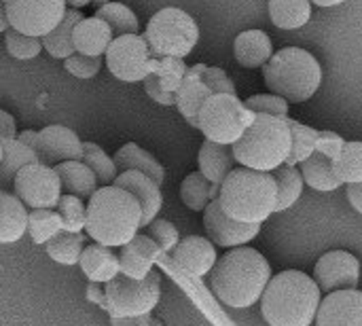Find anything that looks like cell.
I'll return each instance as SVG.
<instances>
[{"mask_svg": "<svg viewBox=\"0 0 362 326\" xmlns=\"http://www.w3.org/2000/svg\"><path fill=\"white\" fill-rule=\"evenodd\" d=\"M316 326H362V293L356 289L329 293L320 301Z\"/></svg>", "mask_w": 362, "mask_h": 326, "instance_id": "cell-17", "label": "cell"}, {"mask_svg": "<svg viewBox=\"0 0 362 326\" xmlns=\"http://www.w3.org/2000/svg\"><path fill=\"white\" fill-rule=\"evenodd\" d=\"M170 255H172V263L189 278L208 276L218 261L214 244L202 235H189L180 240Z\"/></svg>", "mask_w": 362, "mask_h": 326, "instance_id": "cell-16", "label": "cell"}, {"mask_svg": "<svg viewBox=\"0 0 362 326\" xmlns=\"http://www.w3.org/2000/svg\"><path fill=\"white\" fill-rule=\"evenodd\" d=\"M93 0H66V4H70L72 8H83L87 4H91Z\"/></svg>", "mask_w": 362, "mask_h": 326, "instance_id": "cell-54", "label": "cell"}, {"mask_svg": "<svg viewBox=\"0 0 362 326\" xmlns=\"http://www.w3.org/2000/svg\"><path fill=\"white\" fill-rule=\"evenodd\" d=\"M299 172L303 176V182H308L316 191L329 193V191H337L341 187V180L337 178V174L333 170V161L316 151L301 163Z\"/></svg>", "mask_w": 362, "mask_h": 326, "instance_id": "cell-29", "label": "cell"}, {"mask_svg": "<svg viewBox=\"0 0 362 326\" xmlns=\"http://www.w3.org/2000/svg\"><path fill=\"white\" fill-rule=\"evenodd\" d=\"M112 185L129 191L138 199V204L142 208V227L151 225L157 219L161 204H163V195H161V187L153 178H148L140 172L127 170V172L117 174Z\"/></svg>", "mask_w": 362, "mask_h": 326, "instance_id": "cell-19", "label": "cell"}, {"mask_svg": "<svg viewBox=\"0 0 362 326\" xmlns=\"http://www.w3.org/2000/svg\"><path fill=\"white\" fill-rule=\"evenodd\" d=\"M187 70L189 68H187V64L180 57H157V68H155L153 74L157 76L159 85L165 91L176 95V91L182 85V78H185Z\"/></svg>", "mask_w": 362, "mask_h": 326, "instance_id": "cell-41", "label": "cell"}, {"mask_svg": "<svg viewBox=\"0 0 362 326\" xmlns=\"http://www.w3.org/2000/svg\"><path fill=\"white\" fill-rule=\"evenodd\" d=\"M202 76H204V81H206V85L210 87L212 93H235V85H233V81L227 76V72L223 68L204 66Z\"/></svg>", "mask_w": 362, "mask_h": 326, "instance_id": "cell-46", "label": "cell"}, {"mask_svg": "<svg viewBox=\"0 0 362 326\" xmlns=\"http://www.w3.org/2000/svg\"><path fill=\"white\" fill-rule=\"evenodd\" d=\"M159 255L161 248L153 242V238L138 233L119 250V274L132 280H144L153 272V265L157 263Z\"/></svg>", "mask_w": 362, "mask_h": 326, "instance_id": "cell-18", "label": "cell"}, {"mask_svg": "<svg viewBox=\"0 0 362 326\" xmlns=\"http://www.w3.org/2000/svg\"><path fill=\"white\" fill-rule=\"evenodd\" d=\"M47 255L59 265H78L83 252V233H68L62 231L45 244Z\"/></svg>", "mask_w": 362, "mask_h": 326, "instance_id": "cell-35", "label": "cell"}, {"mask_svg": "<svg viewBox=\"0 0 362 326\" xmlns=\"http://www.w3.org/2000/svg\"><path fill=\"white\" fill-rule=\"evenodd\" d=\"M223 212L246 225H263L278 202V185L272 172H257L250 168H233L218 191Z\"/></svg>", "mask_w": 362, "mask_h": 326, "instance_id": "cell-4", "label": "cell"}, {"mask_svg": "<svg viewBox=\"0 0 362 326\" xmlns=\"http://www.w3.org/2000/svg\"><path fill=\"white\" fill-rule=\"evenodd\" d=\"M142 229V208L138 199L117 187L104 185L87 199V235L102 246L121 248Z\"/></svg>", "mask_w": 362, "mask_h": 326, "instance_id": "cell-2", "label": "cell"}, {"mask_svg": "<svg viewBox=\"0 0 362 326\" xmlns=\"http://www.w3.org/2000/svg\"><path fill=\"white\" fill-rule=\"evenodd\" d=\"M288 127H291V138H293V146H291V155L286 159V165H295L303 163L310 155H314L316 151V138H318V129L303 125L291 117H286Z\"/></svg>", "mask_w": 362, "mask_h": 326, "instance_id": "cell-36", "label": "cell"}, {"mask_svg": "<svg viewBox=\"0 0 362 326\" xmlns=\"http://www.w3.org/2000/svg\"><path fill=\"white\" fill-rule=\"evenodd\" d=\"M274 178L278 185V202H276V212H284L291 206L297 204V199L303 193V176L295 165H280L274 170Z\"/></svg>", "mask_w": 362, "mask_h": 326, "instance_id": "cell-33", "label": "cell"}, {"mask_svg": "<svg viewBox=\"0 0 362 326\" xmlns=\"http://www.w3.org/2000/svg\"><path fill=\"white\" fill-rule=\"evenodd\" d=\"M64 231L62 219L53 210H32L28 214V233L34 244H47L51 238Z\"/></svg>", "mask_w": 362, "mask_h": 326, "instance_id": "cell-38", "label": "cell"}, {"mask_svg": "<svg viewBox=\"0 0 362 326\" xmlns=\"http://www.w3.org/2000/svg\"><path fill=\"white\" fill-rule=\"evenodd\" d=\"M55 172L62 182L64 195H74L81 199H89L98 191L95 174L83 161H62L55 165Z\"/></svg>", "mask_w": 362, "mask_h": 326, "instance_id": "cell-27", "label": "cell"}, {"mask_svg": "<svg viewBox=\"0 0 362 326\" xmlns=\"http://www.w3.org/2000/svg\"><path fill=\"white\" fill-rule=\"evenodd\" d=\"M28 214L17 195L0 189V244H15L28 233Z\"/></svg>", "mask_w": 362, "mask_h": 326, "instance_id": "cell-25", "label": "cell"}, {"mask_svg": "<svg viewBox=\"0 0 362 326\" xmlns=\"http://www.w3.org/2000/svg\"><path fill=\"white\" fill-rule=\"evenodd\" d=\"M36 155H38V161L45 165H51V163L57 165L62 161H81L83 142L66 125H47L38 132Z\"/></svg>", "mask_w": 362, "mask_h": 326, "instance_id": "cell-15", "label": "cell"}, {"mask_svg": "<svg viewBox=\"0 0 362 326\" xmlns=\"http://www.w3.org/2000/svg\"><path fill=\"white\" fill-rule=\"evenodd\" d=\"M263 78L265 85L288 104H301L320 89L322 68L310 51L286 47L274 53L263 66Z\"/></svg>", "mask_w": 362, "mask_h": 326, "instance_id": "cell-6", "label": "cell"}, {"mask_svg": "<svg viewBox=\"0 0 362 326\" xmlns=\"http://www.w3.org/2000/svg\"><path fill=\"white\" fill-rule=\"evenodd\" d=\"M2 2H4V4H8V2H13V0H2Z\"/></svg>", "mask_w": 362, "mask_h": 326, "instance_id": "cell-56", "label": "cell"}, {"mask_svg": "<svg viewBox=\"0 0 362 326\" xmlns=\"http://www.w3.org/2000/svg\"><path fill=\"white\" fill-rule=\"evenodd\" d=\"M17 138V125H15V119L4 112L0 108V146H4L6 142H13Z\"/></svg>", "mask_w": 362, "mask_h": 326, "instance_id": "cell-49", "label": "cell"}, {"mask_svg": "<svg viewBox=\"0 0 362 326\" xmlns=\"http://www.w3.org/2000/svg\"><path fill=\"white\" fill-rule=\"evenodd\" d=\"M333 170L341 185L362 182V142H346L341 155L333 161Z\"/></svg>", "mask_w": 362, "mask_h": 326, "instance_id": "cell-37", "label": "cell"}, {"mask_svg": "<svg viewBox=\"0 0 362 326\" xmlns=\"http://www.w3.org/2000/svg\"><path fill=\"white\" fill-rule=\"evenodd\" d=\"M272 280L269 261L255 248H231L210 272V289L229 308L246 310L261 301Z\"/></svg>", "mask_w": 362, "mask_h": 326, "instance_id": "cell-1", "label": "cell"}, {"mask_svg": "<svg viewBox=\"0 0 362 326\" xmlns=\"http://www.w3.org/2000/svg\"><path fill=\"white\" fill-rule=\"evenodd\" d=\"M218 191H221V187L206 180V176L202 172H193L180 185V199L189 210L204 212L208 208V204L218 197Z\"/></svg>", "mask_w": 362, "mask_h": 326, "instance_id": "cell-32", "label": "cell"}, {"mask_svg": "<svg viewBox=\"0 0 362 326\" xmlns=\"http://www.w3.org/2000/svg\"><path fill=\"white\" fill-rule=\"evenodd\" d=\"M78 267L95 284H106L119 276V255L102 244L85 246L78 259Z\"/></svg>", "mask_w": 362, "mask_h": 326, "instance_id": "cell-22", "label": "cell"}, {"mask_svg": "<svg viewBox=\"0 0 362 326\" xmlns=\"http://www.w3.org/2000/svg\"><path fill=\"white\" fill-rule=\"evenodd\" d=\"M112 38H115V34H112L110 25L95 15L83 17L74 25V34H72L76 53L89 55V57H102L106 53V49L110 47Z\"/></svg>", "mask_w": 362, "mask_h": 326, "instance_id": "cell-21", "label": "cell"}, {"mask_svg": "<svg viewBox=\"0 0 362 326\" xmlns=\"http://www.w3.org/2000/svg\"><path fill=\"white\" fill-rule=\"evenodd\" d=\"M252 117L255 112L235 93H214L197 115V129L210 142L233 146L252 123Z\"/></svg>", "mask_w": 362, "mask_h": 326, "instance_id": "cell-8", "label": "cell"}, {"mask_svg": "<svg viewBox=\"0 0 362 326\" xmlns=\"http://www.w3.org/2000/svg\"><path fill=\"white\" fill-rule=\"evenodd\" d=\"M314 278L318 289L325 293L356 289L361 280V263L346 250H331L316 263Z\"/></svg>", "mask_w": 362, "mask_h": 326, "instance_id": "cell-13", "label": "cell"}, {"mask_svg": "<svg viewBox=\"0 0 362 326\" xmlns=\"http://www.w3.org/2000/svg\"><path fill=\"white\" fill-rule=\"evenodd\" d=\"M346 140L335 134V132H318V138H316V153L329 157L331 161H335L339 155H341V149H344Z\"/></svg>", "mask_w": 362, "mask_h": 326, "instance_id": "cell-47", "label": "cell"}, {"mask_svg": "<svg viewBox=\"0 0 362 326\" xmlns=\"http://www.w3.org/2000/svg\"><path fill=\"white\" fill-rule=\"evenodd\" d=\"M322 291L303 272L288 269L269 280L261 297V314L269 326H312Z\"/></svg>", "mask_w": 362, "mask_h": 326, "instance_id": "cell-3", "label": "cell"}, {"mask_svg": "<svg viewBox=\"0 0 362 326\" xmlns=\"http://www.w3.org/2000/svg\"><path fill=\"white\" fill-rule=\"evenodd\" d=\"M8 25L25 36L42 38L64 19L66 0H13L4 4Z\"/></svg>", "mask_w": 362, "mask_h": 326, "instance_id": "cell-12", "label": "cell"}, {"mask_svg": "<svg viewBox=\"0 0 362 326\" xmlns=\"http://www.w3.org/2000/svg\"><path fill=\"white\" fill-rule=\"evenodd\" d=\"M104 55L110 74L125 83L144 81L157 68V57H153L144 36L140 34H123L112 38Z\"/></svg>", "mask_w": 362, "mask_h": 326, "instance_id": "cell-10", "label": "cell"}, {"mask_svg": "<svg viewBox=\"0 0 362 326\" xmlns=\"http://www.w3.org/2000/svg\"><path fill=\"white\" fill-rule=\"evenodd\" d=\"M293 138L288 121L282 117L255 112L244 136L231 146L235 163L257 172H274L286 163Z\"/></svg>", "mask_w": 362, "mask_h": 326, "instance_id": "cell-5", "label": "cell"}, {"mask_svg": "<svg viewBox=\"0 0 362 326\" xmlns=\"http://www.w3.org/2000/svg\"><path fill=\"white\" fill-rule=\"evenodd\" d=\"M269 17L282 30H299L312 17L310 0H269Z\"/></svg>", "mask_w": 362, "mask_h": 326, "instance_id": "cell-31", "label": "cell"}, {"mask_svg": "<svg viewBox=\"0 0 362 326\" xmlns=\"http://www.w3.org/2000/svg\"><path fill=\"white\" fill-rule=\"evenodd\" d=\"M142 36L153 57L185 59L199 40V28L187 11L178 6H165L148 19Z\"/></svg>", "mask_w": 362, "mask_h": 326, "instance_id": "cell-7", "label": "cell"}, {"mask_svg": "<svg viewBox=\"0 0 362 326\" xmlns=\"http://www.w3.org/2000/svg\"><path fill=\"white\" fill-rule=\"evenodd\" d=\"M64 68L70 74H74L76 78H93L102 68V57H89V55L74 53L64 62Z\"/></svg>", "mask_w": 362, "mask_h": 326, "instance_id": "cell-45", "label": "cell"}, {"mask_svg": "<svg viewBox=\"0 0 362 326\" xmlns=\"http://www.w3.org/2000/svg\"><path fill=\"white\" fill-rule=\"evenodd\" d=\"M93 15L110 25L115 38L123 36V34H138V17H136V13L129 6L121 4V2H106L100 8H95Z\"/></svg>", "mask_w": 362, "mask_h": 326, "instance_id": "cell-34", "label": "cell"}, {"mask_svg": "<svg viewBox=\"0 0 362 326\" xmlns=\"http://www.w3.org/2000/svg\"><path fill=\"white\" fill-rule=\"evenodd\" d=\"M144 89H146V93L151 95V100H155V102L161 104V106H174V104H176V95L170 93V91H165V89L159 85V81H157L155 74H151V76L144 78Z\"/></svg>", "mask_w": 362, "mask_h": 326, "instance_id": "cell-48", "label": "cell"}, {"mask_svg": "<svg viewBox=\"0 0 362 326\" xmlns=\"http://www.w3.org/2000/svg\"><path fill=\"white\" fill-rule=\"evenodd\" d=\"M17 140H19V142H23L25 146H30V149L36 153V144H38V132H34V129H25V132L17 134Z\"/></svg>", "mask_w": 362, "mask_h": 326, "instance_id": "cell-51", "label": "cell"}, {"mask_svg": "<svg viewBox=\"0 0 362 326\" xmlns=\"http://www.w3.org/2000/svg\"><path fill=\"white\" fill-rule=\"evenodd\" d=\"M30 163H38V155L30 146H25L17 138L13 142H6L2 146V157H0V189L4 191L6 187H11L17 172Z\"/></svg>", "mask_w": 362, "mask_h": 326, "instance_id": "cell-30", "label": "cell"}, {"mask_svg": "<svg viewBox=\"0 0 362 326\" xmlns=\"http://www.w3.org/2000/svg\"><path fill=\"white\" fill-rule=\"evenodd\" d=\"M233 55L244 68H263L274 55L272 38L263 30H246L235 38Z\"/></svg>", "mask_w": 362, "mask_h": 326, "instance_id": "cell-23", "label": "cell"}, {"mask_svg": "<svg viewBox=\"0 0 362 326\" xmlns=\"http://www.w3.org/2000/svg\"><path fill=\"white\" fill-rule=\"evenodd\" d=\"M348 199L352 204V208L362 214V182H356V185H348Z\"/></svg>", "mask_w": 362, "mask_h": 326, "instance_id": "cell-50", "label": "cell"}, {"mask_svg": "<svg viewBox=\"0 0 362 326\" xmlns=\"http://www.w3.org/2000/svg\"><path fill=\"white\" fill-rule=\"evenodd\" d=\"M83 19V13L78 8H70L66 11L64 19L57 23V28H53L47 36H42V49L55 57V59H68L70 55L76 53L74 42H72V34H74V25Z\"/></svg>", "mask_w": 362, "mask_h": 326, "instance_id": "cell-28", "label": "cell"}, {"mask_svg": "<svg viewBox=\"0 0 362 326\" xmlns=\"http://www.w3.org/2000/svg\"><path fill=\"white\" fill-rule=\"evenodd\" d=\"M15 195L30 210H53L62 197V182L55 168L45 163H30L21 168L13 180Z\"/></svg>", "mask_w": 362, "mask_h": 326, "instance_id": "cell-11", "label": "cell"}, {"mask_svg": "<svg viewBox=\"0 0 362 326\" xmlns=\"http://www.w3.org/2000/svg\"><path fill=\"white\" fill-rule=\"evenodd\" d=\"M310 2H314L316 6L331 8V6H339V4H344V2H348V0H310Z\"/></svg>", "mask_w": 362, "mask_h": 326, "instance_id": "cell-52", "label": "cell"}, {"mask_svg": "<svg viewBox=\"0 0 362 326\" xmlns=\"http://www.w3.org/2000/svg\"><path fill=\"white\" fill-rule=\"evenodd\" d=\"M204 66L206 64H195L187 70L185 78H182V85L180 89L176 91V106L180 110V115L193 125L197 127V115L204 106V102L214 95L210 91V87L206 85L202 72H204Z\"/></svg>", "mask_w": 362, "mask_h": 326, "instance_id": "cell-20", "label": "cell"}, {"mask_svg": "<svg viewBox=\"0 0 362 326\" xmlns=\"http://www.w3.org/2000/svg\"><path fill=\"white\" fill-rule=\"evenodd\" d=\"M146 229H148V238H153V242L161 248V252L170 255L176 248V244L180 242L178 229L170 221L155 219L151 225H146Z\"/></svg>", "mask_w": 362, "mask_h": 326, "instance_id": "cell-44", "label": "cell"}, {"mask_svg": "<svg viewBox=\"0 0 362 326\" xmlns=\"http://www.w3.org/2000/svg\"><path fill=\"white\" fill-rule=\"evenodd\" d=\"M197 163H199V172L206 176V180H210L212 185L221 187L223 180L233 170L235 157H233L231 146H225V144H216V142L206 140L202 144V149H199Z\"/></svg>", "mask_w": 362, "mask_h": 326, "instance_id": "cell-26", "label": "cell"}, {"mask_svg": "<svg viewBox=\"0 0 362 326\" xmlns=\"http://www.w3.org/2000/svg\"><path fill=\"white\" fill-rule=\"evenodd\" d=\"M81 161L95 174V178H98V182H102V187L112 185L119 174L115 161L95 142H83V159Z\"/></svg>", "mask_w": 362, "mask_h": 326, "instance_id": "cell-39", "label": "cell"}, {"mask_svg": "<svg viewBox=\"0 0 362 326\" xmlns=\"http://www.w3.org/2000/svg\"><path fill=\"white\" fill-rule=\"evenodd\" d=\"M106 2H110V0H93L91 4H95V6L100 8V6H102V4H106Z\"/></svg>", "mask_w": 362, "mask_h": 326, "instance_id": "cell-55", "label": "cell"}, {"mask_svg": "<svg viewBox=\"0 0 362 326\" xmlns=\"http://www.w3.org/2000/svg\"><path fill=\"white\" fill-rule=\"evenodd\" d=\"M112 161H115L119 174H121V172H127V170H134V172H140V174L153 178L159 187H161L163 180H165V170H163V165H161L151 153H146L142 146H138L136 142L123 144V146L115 153Z\"/></svg>", "mask_w": 362, "mask_h": 326, "instance_id": "cell-24", "label": "cell"}, {"mask_svg": "<svg viewBox=\"0 0 362 326\" xmlns=\"http://www.w3.org/2000/svg\"><path fill=\"white\" fill-rule=\"evenodd\" d=\"M4 45H6V51L11 53V57L15 59H34L40 55L42 51V40L36 38V36H25L13 28H8L4 32Z\"/></svg>", "mask_w": 362, "mask_h": 326, "instance_id": "cell-42", "label": "cell"}, {"mask_svg": "<svg viewBox=\"0 0 362 326\" xmlns=\"http://www.w3.org/2000/svg\"><path fill=\"white\" fill-rule=\"evenodd\" d=\"M57 214L62 219L64 231L68 233H81L87 223V208L81 197L74 195H62L57 204Z\"/></svg>", "mask_w": 362, "mask_h": 326, "instance_id": "cell-40", "label": "cell"}, {"mask_svg": "<svg viewBox=\"0 0 362 326\" xmlns=\"http://www.w3.org/2000/svg\"><path fill=\"white\" fill-rule=\"evenodd\" d=\"M204 227H206L210 242L221 248L246 246L261 231V225H246V223H238V221L229 219L223 212L218 199H212L208 204V208L204 210Z\"/></svg>", "mask_w": 362, "mask_h": 326, "instance_id": "cell-14", "label": "cell"}, {"mask_svg": "<svg viewBox=\"0 0 362 326\" xmlns=\"http://www.w3.org/2000/svg\"><path fill=\"white\" fill-rule=\"evenodd\" d=\"M244 104L248 110L259 112V115H272V117H282V119L288 117V102L276 93L274 95L272 93H257V95L248 98Z\"/></svg>", "mask_w": 362, "mask_h": 326, "instance_id": "cell-43", "label": "cell"}, {"mask_svg": "<svg viewBox=\"0 0 362 326\" xmlns=\"http://www.w3.org/2000/svg\"><path fill=\"white\" fill-rule=\"evenodd\" d=\"M11 25H8V19H6V11H4V2L0 0V32H6Z\"/></svg>", "mask_w": 362, "mask_h": 326, "instance_id": "cell-53", "label": "cell"}, {"mask_svg": "<svg viewBox=\"0 0 362 326\" xmlns=\"http://www.w3.org/2000/svg\"><path fill=\"white\" fill-rule=\"evenodd\" d=\"M161 297V276L151 272L144 280L117 276L104 284L106 308L117 318H138L151 314Z\"/></svg>", "mask_w": 362, "mask_h": 326, "instance_id": "cell-9", "label": "cell"}]
</instances>
